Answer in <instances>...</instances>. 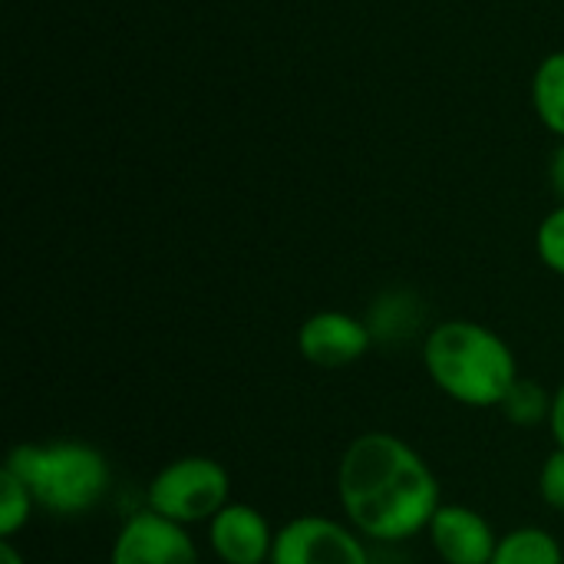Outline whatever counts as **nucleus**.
<instances>
[{
    "instance_id": "nucleus-1",
    "label": "nucleus",
    "mask_w": 564,
    "mask_h": 564,
    "mask_svg": "<svg viewBox=\"0 0 564 564\" xmlns=\"http://www.w3.org/2000/svg\"><path fill=\"white\" fill-rule=\"evenodd\" d=\"M337 502L364 539L400 545L426 532L443 492L430 463L406 440L370 430L354 436L337 463Z\"/></svg>"
},
{
    "instance_id": "nucleus-2",
    "label": "nucleus",
    "mask_w": 564,
    "mask_h": 564,
    "mask_svg": "<svg viewBox=\"0 0 564 564\" xmlns=\"http://www.w3.org/2000/svg\"><path fill=\"white\" fill-rule=\"evenodd\" d=\"M423 370L433 387L459 406L496 410L516 387L519 360L509 340L489 324L453 317L423 337Z\"/></svg>"
},
{
    "instance_id": "nucleus-3",
    "label": "nucleus",
    "mask_w": 564,
    "mask_h": 564,
    "mask_svg": "<svg viewBox=\"0 0 564 564\" xmlns=\"http://www.w3.org/2000/svg\"><path fill=\"white\" fill-rule=\"evenodd\" d=\"M3 469L30 489L40 512L53 519H83L99 509L112 489V466L102 449L83 440L17 443Z\"/></svg>"
},
{
    "instance_id": "nucleus-4",
    "label": "nucleus",
    "mask_w": 564,
    "mask_h": 564,
    "mask_svg": "<svg viewBox=\"0 0 564 564\" xmlns=\"http://www.w3.org/2000/svg\"><path fill=\"white\" fill-rule=\"evenodd\" d=\"M231 502V476L212 456H178L145 486V509L185 529L208 525Z\"/></svg>"
},
{
    "instance_id": "nucleus-5",
    "label": "nucleus",
    "mask_w": 564,
    "mask_h": 564,
    "mask_svg": "<svg viewBox=\"0 0 564 564\" xmlns=\"http://www.w3.org/2000/svg\"><path fill=\"white\" fill-rule=\"evenodd\" d=\"M268 564H370L367 539L330 516H297L274 535Z\"/></svg>"
},
{
    "instance_id": "nucleus-6",
    "label": "nucleus",
    "mask_w": 564,
    "mask_h": 564,
    "mask_svg": "<svg viewBox=\"0 0 564 564\" xmlns=\"http://www.w3.org/2000/svg\"><path fill=\"white\" fill-rule=\"evenodd\" d=\"M109 564H202V555L185 525L142 509L119 525Z\"/></svg>"
},
{
    "instance_id": "nucleus-7",
    "label": "nucleus",
    "mask_w": 564,
    "mask_h": 564,
    "mask_svg": "<svg viewBox=\"0 0 564 564\" xmlns=\"http://www.w3.org/2000/svg\"><path fill=\"white\" fill-rule=\"evenodd\" d=\"M373 347L370 321L347 311H317L297 327V354L321 370H344L360 364Z\"/></svg>"
},
{
    "instance_id": "nucleus-8",
    "label": "nucleus",
    "mask_w": 564,
    "mask_h": 564,
    "mask_svg": "<svg viewBox=\"0 0 564 564\" xmlns=\"http://www.w3.org/2000/svg\"><path fill=\"white\" fill-rule=\"evenodd\" d=\"M426 539L443 564H489L499 545L492 522L463 502H443L426 525Z\"/></svg>"
},
{
    "instance_id": "nucleus-9",
    "label": "nucleus",
    "mask_w": 564,
    "mask_h": 564,
    "mask_svg": "<svg viewBox=\"0 0 564 564\" xmlns=\"http://www.w3.org/2000/svg\"><path fill=\"white\" fill-rule=\"evenodd\" d=\"M274 535L278 529H271L261 509L235 499L208 522V545L221 564H268Z\"/></svg>"
},
{
    "instance_id": "nucleus-10",
    "label": "nucleus",
    "mask_w": 564,
    "mask_h": 564,
    "mask_svg": "<svg viewBox=\"0 0 564 564\" xmlns=\"http://www.w3.org/2000/svg\"><path fill=\"white\" fill-rule=\"evenodd\" d=\"M489 564H564L562 542L542 525H519L499 535Z\"/></svg>"
},
{
    "instance_id": "nucleus-11",
    "label": "nucleus",
    "mask_w": 564,
    "mask_h": 564,
    "mask_svg": "<svg viewBox=\"0 0 564 564\" xmlns=\"http://www.w3.org/2000/svg\"><path fill=\"white\" fill-rule=\"evenodd\" d=\"M532 109L539 122L564 142V50L549 53L532 76Z\"/></svg>"
},
{
    "instance_id": "nucleus-12",
    "label": "nucleus",
    "mask_w": 564,
    "mask_h": 564,
    "mask_svg": "<svg viewBox=\"0 0 564 564\" xmlns=\"http://www.w3.org/2000/svg\"><path fill=\"white\" fill-rule=\"evenodd\" d=\"M552 397L545 383L532 380V377H519L516 387L506 393L502 400V413L512 426H522V430H535V426H549V416H552Z\"/></svg>"
},
{
    "instance_id": "nucleus-13",
    "label": "nucleus",
    "mask_w": 564,
    "mask_h": 564,
    "mask_svg": "<svg viewBox=\"0 0 564 564\" xmlns=\"http://www.w3.org/2000/svg\"><path fill=\"white\" fill-rule=\"evenodd\" d=\"M36 502L23 479H17L10 469H0V539L13 542L33 519Z\"/></svg>"
},
{
    "instance_id": "nucleus-14",
    "label": "nucleus",
    "mask_w": 564,
    "mask_h": 564,
    "mask_svg": "<svg viewBox=\"0 0 564 564\" xmlns=\"http://www.w3.org/2000/svg\"><path fill=\"white\" fill-rule=\"evenodd\" d=\"M535 251H539V261H542L552 274L564 278V205L552 208V212L539 221Z\"/></svg>"
},
{
    "instance_id": "nucleus-15",
    "label": "nucleus",
    "mask_w": 564,
    "mask_h": 564,
    "mask_svg": "<svg viewBox=\"0 0 564 564\" xmlns=\"http://www.w3.org/2000/svg\"><path fill=\"white\" fill-rule=\"evenodd\" d=\"M539 496L552 512H564V449L555 446L539 469Z\"/></svg>"
},
{
    "instance_id": "nucleus-16",
    "label": "nucleus",
    "mask_w": 564,
    "mask_h": 564,
    "mask_svg": "<svg viewBox=\"0 0 564 564\" xmlns=\"http://www.w3.org/2000/svg\"><path fill=\"white\" fill-rule=\"evenodd\" d=\"M549 430H552V440L555 446L564 449V380L558 383L555 397H552V416H549Z\"/></svg>"
},
{
    "instance_id": "nucleus-17",
    "label": "nucleus",
    "mask_w": 564,
    "mask_h": 564,
    "mask_svg": "<svg viewBox=\"0 0 564 564\" xmlns=\"http://www.w3.org/2000/svg\"><path fill=\"white\" fill-rule=\"evenodd\" d=\"M549 185H552L558 205H564V142L552 152V159H549Z\"/></svg>"
},
{
    "instance_id": "nucleus-18",
    "label": "nucleus",
    "mask_w": 564,
    "mask_h": 564,
    "mask_svg": "<svg viewBox=\"0 0 564 564\" xmlns=\"http://www.w3.org/2000/svg\"><path fill=\"white\" fill-rule=\"evenodd\" d=\"M0 564H26V558L17 552V545H13V542H7V539H3V542H0Z\"/></svg>"
}]
</instances>
